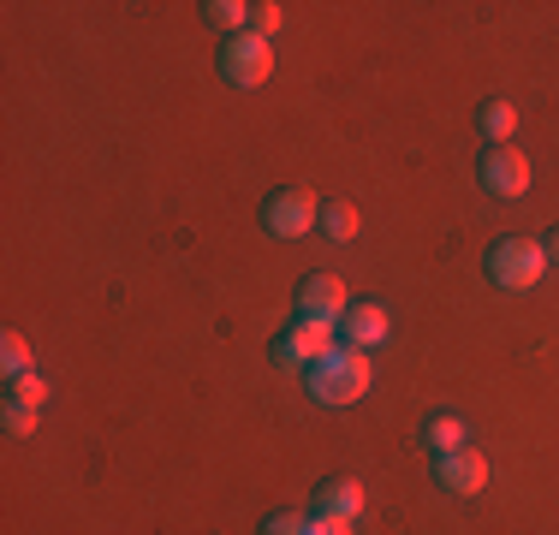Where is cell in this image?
I'll use <instances>...</instances> for the list:
<instances>
[{
    "label": "cell",
    "mask_w": 559,
    "mask_h": 535,
    "mask_svg": "<svg viewBox=\"0 0 559 535\" xmlns=\"http://www.w3.org/2000/svg\"><path fill=\"white\" fill-rule=\"evenodd\" d=\"M0 364H7V374L19 381V374H31V340H24L19 328L0 333Z\"/></svg>",
    "instance_id": "obj_13"
},
{
    "label": "cell",
    "mask_w": 559,
    "mask_h": 535,
    "mask_svg": "<svg viewBox=\"0 0 559 535\" xmlns=\"http://www.w3.org/2000/svg\"><path fill=\"white\" fill-rule=\"evenodd\" d=\"M36 417H43V411H36V405H24V399H7V411H0L7 435H36Z\"/></svg>",
    "instance_id": "obj_16"
},
{
    "label": "cell",
    "mask_w": 559,
    "mask_h": 535,
    "mask_svg": "<svg viewBox=\"0 0 559 535\" xmlns=\"http://www.w3.org/2000/svg\"><path fill=\"white\" fill-rule=\"evenodd\" d=\"M483 191L488 197H524L530 191V155L518 150V143H495V150L483 155Z\"/></svg>",
    "instance_id": "obj_5"
},
{
    "label": "cell",
    "mask_w": 559,
    "mask_h": 535,
    "mask_svg": "<svg viewBox=\"0 0 559 535\" xmlns=\"http://www.w3.org/2000/svg\"><path fill=\"white\" fill-rule=\"evenodd\" d=\"M310 535H352V518H310Z\"/></svg>",
    "instance_id": "obj_20"
},
{
    "label": "cell",
    "mask_w": 559,
    "mask_h": 535,
    "mask_svg": "<svg viewBox=\"0 0 559 535\" xmlns=\"http://www.w3.org/2000/svg\"><path fill=\"white\" fill-rule=\"evenodd\" d=\"M7 399H24V405H36V411H43V405H48V381L31 369V374H19V381H12V393H7Z\"/></svg>",
    "instance_id": "obj_17"
},
{
    "label": "cell",
    "mask_w": 559,
    "mask_h": 535,
    "mask_svg": "<svg viewBox=\"0 0 559 535\" xmlns=\"http://www.w3.org/2000/svg\"><path fill=\"white\" fill-rule=\"evenodd\" d=\"M322 233L340 238V245H352L357 238V209L352 203H322Z\"/></svg>",
    "instance_id": "obj_14"
},
{
    "label": "cell",
    "mask_w": 559,
    "mask_h": 535,
    "mask_svg": "<svg viewBox=\"0 0 559 535\" xmlns=\"http://www.w3.org/2000/svg\"><path fill=\"white\" fill-rule=\"evenodd\" d=\"M262 535H310V518H298V512H274L269 524H262Z\"/></svg>",
    "instance_id": "obj_18"
},
{
    "label": "cell",
    "mask_w": 559,
    "mask_h": 535,
    "mask_svg": "<svg viewBox=\"0 0 559 535\" xmlns=\"http://www.w3.org/2000/svg\"><path fill=\"white\" fill-rule=\"evenodd\" d=\"M250 31H257V36H274V31H280V7H274V0L250 7Z\"/></svg>",
    "instance_id": "obj_19"
},
{
    "label": "cell",
    "mask_w": 559,
    "mask_h": 535,
    "mask_svg": "<svg viewBox=\"0 0 559 535\" xmlns=\"http://www.w3.org/2000/svg\"><path fill=\"white\" fill-rule=\"evenodd\" d=\"M388 310H381V304H352V310L340 316V333H345V345H352V352H364V345H381L388 340Z\"/></svg>",
    "instance_id": "obj_9"
},
{
    "label": "cell",
    "mask_w": 559,
    "mask_h": 535,
    "mask_svg": "<svg viewBox=\"0 0 559 535\" xmlns=\"http://www.w3.org/2000/svg\"><path fill=\"white\" fill-rule=\"evenodd\" d=\"M548 274V250H542V238H495V250H488V280L506 292H530L536 280Z\"/></svg>",
    "instance_id": "obj_2"
},
{
    "label": "cell",
    "mask_w": 559,
    "mask_h": 535,
    "mask_svg": "<svg viewBox=\"0 0 559 535\" xmlns=\"http://www.w3.org/2000/svg\"><path fill=\"white\" fill-rule=\"evenodd\" d=\"M316 221H322V197L304 191V185H286V191H274L269 203H262V226H269L274 238H304Z\"/></svg>",
    "instance_id": "obj_4"
},
{
    "label": "cell",
    "mask_w": 559,
    "mask_h": 535,
    "mask_svg": "<svg viewBox=\"0 0 559 535\" xmlns=\"http://www.w3.org/2000/svg\"><path fill=\"white\" fill-rule=\"evenodd\" d=\"M316 512H322V518H357V512H364V482H357V476L322 482V488H316Z\"/></svg>",
    "instance_id": "obj_10"
},
{
    "label": "cell",
    "mask_w": 559,
    "mask_h": 535,
    "mask_svg": "<svg viewBox=\"0 0 559 535\" xmlns=\"http://www.w3.org/2000/svg\"><path fill=\"white\" fill-rule=\"evenodd\" d=\"M423 440L435 447V459H447V452H459V447H464V423L441 411V417H429V428H423Z\"/></svg>",
    "instance_id": "obj_12"
},
{
    "label": "cell",
    "mask_w": 559,
    "mask_h": 535,
    "mask_svg": "<svg viewBox=\"0 0 559 535\" xmlns=\"http://www.w3.org/2000/svg\"><path fill=\"white\" fill-rule=\"evenodd\" d=\"M269 72H274V43L269 36H257V31H238V36H226V48H221V78L233 90H257V84H269Z\"/></svg>",
    "instance_id": "obj_3"
},
{
    "label": "cell",
    "mask_w": 559,
    "mask_h": 535,
    "mask_svg": "<svg viewBox=\"0 0 559 535\" xmlns=\"http://www.w3.org/2000/svg\"><path fill=\"white\" fill-rule=\"evenodd\" d=\"M334 352V321H316V316H298L280 340V364H322Z\"/></svg>",
    "instance_id": "obj_7"
},
{
    "label": "cell",
    "mask_w": 559,
    "mask_h": 535,
    "mask_svg": "<svg viewBox=\"0 0 559 535\" xmlns=\"http://www.w3.org/2000/svg\"><path fill=\"white\" fill-rule=\"evenodd\" d=\"M345 310H352V298H345V280H340V274H304V286H298V316L340 321Z\"/></svg>",
    "instance_id": "obj_8"
},
{
    "label": "cell",
    "mask_w": 559,
    "mask_h": 535,
    "mask_svg": "<svg viewBox=\"0 0 559 535\" xmlns=\"http://www.w3.org/2000/svg\"><path fill=\"white\" fill-rule=\"evenodd\" d=\"M435 482H441L447 494H459V500H476V494L488 488V459L476 447H459V452H447V459H435Z\"/></svg>",
    "instance_id": "obj_6"
},
{
    "label": "cell",
    "mask_w": 559,
    "mask_h": 535,
    "mask_svg": "<svg viewBox=\"0 0 559 535\" xmlns=\"http://www.w3.org/2000/svg\"><path fill=\"white\" fill-rule=\"evenodd\" d=\"M476 126H483V138H488V143H512V131H518V107L506 102V96H488L483 107H476Z\"/></svg>",
    "instance_id": "obj_11"
},
{
    "label": "cell",
    "mask_w": 559,
    "mask_h": 535,
    "mask_svg": "<svg viewBox=\"0 0 559 535\" xmlns=\"http://www.w3.org/2000/svg\"><path fill=\"white\" fill-rule=\"evenodd\" d=\"M369 393V352L334 345L322 364H310V399L316 405H357Z\"/></svg>",
    "instance_id": "obj_1"
},
{
    "label": "cell",
    "mask_w": 559,
    "mask_h": 535,
    "mask_svg": "<svg viewBox=\"0 0 559 535\" xmlns=\"http://www.w3.org/2000/svg\"><path fill=\"white\" fill-rule=\"evenodd\" d=\"M203 19L215 24V31H226V36H238V24L250 19V7H245V0H209V7H203Z\"/></svg>",
    "instance_id": "obj_15"
},
{
    "label": "cell",
    "mask_w": 559,
    "mask_h": 535,
    "mask_svg": "<svg viewBox=\"0 0 559 535\" xmlns=\"http://www.w3.org/2000/svg\"><path fill=\"white\" fill-rule=\"evenodd\" d=\"M542 250H548V262H559V226H554L548 238H542Z\"/></svg>",
    "instance_id": "obj_21"
}]
</instances>
